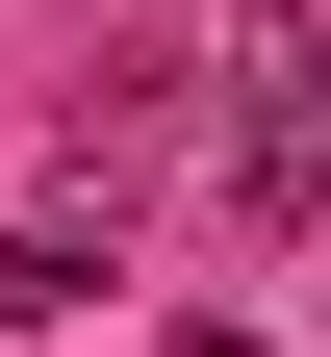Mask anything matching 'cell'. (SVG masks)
I'll use <instances>...</instances> for the list:
<instances>
[{
  "label": "cell",
  "instance_id": "obj_1",
  "mask_svg": "<svg viewBox=\"0 0 331 357\" xmlns=\"http://www.w3.org/2000/svg\"><path fill=\"white\" fill-rule=\"evenodd\" d=\"M255 102H229V204H331V52L280 26V52H229Z\"/></svg>",
  "mask_w": 331,
  "mask_h": 357
},
{
  "label": "cell",
  "instance_id": "obj_2",
  "mask_svg": "<svg viewBox=\"0 0 331 357\" xmlns=\"http://www.w3.org/2000/svg\"><path fill=\"white\" fill-rule=\"evenodd\" d=\"M102 306V230H0V332H77Z\"/></svg>",
  "mask_w": 331,
  "mask_h": 357
}]
</instances>
